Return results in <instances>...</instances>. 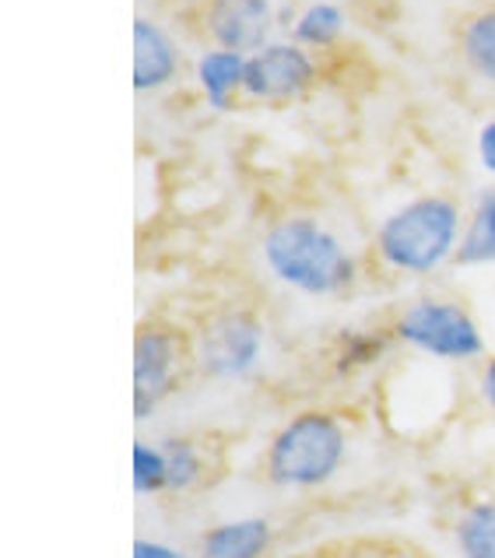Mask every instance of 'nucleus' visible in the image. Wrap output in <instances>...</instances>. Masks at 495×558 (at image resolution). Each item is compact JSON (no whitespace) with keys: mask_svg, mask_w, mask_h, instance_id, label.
Masks as SVG:
<instances>
[{"mask_svg":"<svg viewBox=\"0 0 495 558\" xmlns=\"http://www.w3.org/2000/svg\"><path fill=\"white\" fill-rule=\"evenodd\" d=\"M246 77V57L232 50H207L197 60V85L212 109H232L236 95L243 92Z\"/></svg>","mask_w":495,"mask_h":558,"instance_id":"obj_11","label":"nucleus"},{"mask_svg":"<svg viewBox=\"0 0 495 558\" xmlns=\"http://www.w3.org/2000/svg\"><path fill=\"white\" fill-rule=\"evenodd\" d=\"M316 82V63L299 43H267L246 57L243 95L257 102H292L302 99Z\"/></svg>","mask_w":495,"mask_h":558,"instance_id":"obj_6","label":"nucleus"},{"mask_svg":"<svg viewBox=\"0 0 495 558\" xmlns=\"http://www.w3.org/2000/svg\"><path fill=\"white\" fill-rule=\"evenodd\" d=\"M460 267H485L495 264V190H485L478 197L471 221L464 235H460V246H457V257Z\"/></svg>","mask_w":495,"mask_h":558,"instance_id":"obj_12","label":"nucleus"},{"mask_svg":"<svg viewBox=\"0 0 495 558\" xmlns=\"http://www.w3.org/2000/svg\"><path fill=\"white\" fill-rule=\"evenodd\" d=\"M275 531L261 517L218 523L201 537V558H264Z\"/></svg>","mask_w":495,"mask_h":558,"instance_id":"obj_10","label":"nucleus"},{"mask_svg":"<svg viewBox=\"0 0 495 558\" xmlns=\"http://www.w3.org/2000/svg\"><path fill=\"white\" fill-rule=\"evenodd\" d=\"M261 344H264V330L257 324V316L239 310L221 313L201 327V341H197L201 369L221 379L246 376L261 359Z\"/></svg>","mask_w":495,"mask_h":558,"instance_id":"obj_7","label":"nucleus"},{"mask_svg":"<svg viewBox=\"0 0 495 558\" xmlns=\"http://www.w3.org/2000/svg\"><path fill=\"white\" fill-rule=\"evenodd\" d=\"M162 450L169 460V492H197L207 485V457L197 439H169Z\"/></svg>","mask_w":495,"mask_h":558,"instance_id":"obj_14","label":"nucleus"},{"mask_svg":"<svg viewBox=\"0 0 495 558\" xmlns=\"http://www.w3.org/2000/svg\"><path fill=\"white\" fill-rule=\"evenodd\" d=\"M264 260L278 281L306 295H334L355 281L351 253L313 218H285L270 226L264 235Z\"/></svg>","mask_w":495,"mask_h":558,"instance_id":"obj_1","label":"nucleus"},{"mask_svg":"<svg viewBox=\"0 0 495 558\" xmlns=\"http://www.w3.org/2000/svg\"><path fill=\"white\" fill-rule=\"evenodd\" d=\"M270 25H275L270 0H207L204 8V32L218 50L243 57L257 53L267 46Z\"/></svg>","mask_w":495,"mask_h":558,"instance_id":"obj_8","label":"nucleus"},{"mask_svg":"<svg viewBox=\"0 0 495 558\" xmlns=\"http://www.w3.org/2000/svg\"><path fill=\"white\" fill-rule=\"evenodd\" d=\"M134 558H183L169 545H155V541H134Z\"/></svg>","mask_w":495,"mask_h":558,"instance_id":"obj_19","label":"nucleus"},{"mask_svg":"<svg viewBox=\"0 0 495 558\" xmlns=\"http://www.w3.org/2000/svg\"><path fill=\"white\" fill-rule=\"evenodd\" d=\"M460 207L450 197H419L394 211L376 232L379 260L405 275H433L457 257Z\"/></svg>","mask_w":495,"mask_h":558,"instance_id":"obj_2","label":"nucleus"},{"mask_svg":"<svg viewBox=\"0 0 495 558\" xmlns=\"http://www.w3.org/2000/svg\"><path fill=\"white\" fill-rule=\"evenodd\" d=\"M482 397L488 401V408H495V359H488L485 373H482Z\"/></svg>","mask_w":495,"mask_h":558,"instance_id":"obj_20","label":"nucleus"},{"mask_svg":"<svg viewBox=\"0 0 495 558\" xmlns=\"http://www.w3.org/2000/svg\"><path fill=\"white\" fill-rule=\"evenodd\" d=\"M460 53H464L471 74L495 85V8L468 19L464 32H460Z\"/></svg>","mask_w":495,"mask_h":558,"instance_id":"obj_13","label":"nucleus"},{"mask_svg":"<svg viewBox=\"0 0 495 558\" xmlns=\"http://www.w3.org/2000/svg\"><path fill=\"white\" fill-rule=\"evenodd\" d=\"M176 71H180V50L169 39L162 25L148 19L134 22V88L137 92H155L169 85Z\"/></svg>","mask_w":495,"mask_h":558,"instance_id":"obj_9","label":"nucleus"},{"mask_svg":"<svg viewBox=\"0 0 495 558\" xmlns=\"http://www.w3.org/2000/svg\"><path fill=\"white\" fill-rule=\"evenodd\" d=\"M190 359V341L172 324H145L134 333V414L148 418L155 404L180 387Z\"/></svg>","mask_w":495,"mask_h":558,"instance_id":"obj_5","label":"nucleus"},{"mask_svg":"<svg viewBox=\"0 0 495 558\" xmlns=\"http://www.w3.org/2000/svg\"><path fill=\"white\" fill-rule=\"evenodd\" d=\"M345 32V11L330 0H321V4H310L299 14L292 25V39L306 50V46H334Z\"/></svg>","mask_w":495,"mask_h":558,"instance_id":"obj_15","label":"nucleus"},{"mask_svg":"<svg viewBox=\"0 0 495 558\" xmlns=\"http://www.w3.org/2000/svg\"><path fill=\"white\" fill-rule=\"evenodd\" d=\"M397 338L405 344L419 348V352L446 359V362H464L485 352V338L478 330L474 316L460 310L457 302L422 299L397 316Z\"/></svg>","mask_w":495,"mask_h":558,"instance_id":"obj_4","label":"nucleus"},{"mask_svg":"<svg viewBox=\"0 0 495 558\" xmlns=\"http://www.w3.org/2000/svg\"><path fill=\"white\" fill-rule=\"evenodd\" d=\"M478 158H482V166L495 177V120H488L482 126V134H478Z\"/></svg>","mask_w":495,"mask_h":558,"instance_id":"obj_18","label":"nucleus"},{"mask_svg":"<svg viewBox=\"0 0 495 558\" xmlns=\"http://www.w3.org/2000/svg\"><path fill=\"white\" fill-rule=\"evenodd\" d=\"M457 548L464 558H495V506L478 502L457 520Z\"/></svg>","mask_w":495,"mask_h":558,"instance_id":"obj_16","label":"nucleus"},{"mask_svg":"<svg viewBox=\"0 0 495 558\" xmlns=\"http://www.w3.org/2000/svg\"><path fill=\"white\" fill-rule=\"evenodd\" d=\"M134 488L141 496H155V492L169 488V460L166 450L148 442H134Z\"/></svg>","mask_w":495,"mask_h":558,"instance_id":"obj_17","label":"nucleus"},{"mask_svg":"<svg viewBox=\"0 0 495 558\" xmlns=\"http://www.w3.org/2000/svg\"><path fill=\"white\" fill-rule=\"evenodd\" d=\"M345 428L327 411H302L270 439L264 471L267 482L285 488H313L341 468Z\"/></svg>","mask_w":495,"mask_h":558,"instance_id":"obj_3","label":"nucleus"}]
</instances>
